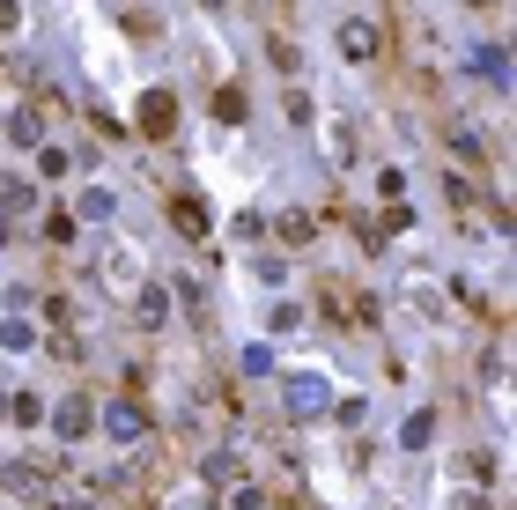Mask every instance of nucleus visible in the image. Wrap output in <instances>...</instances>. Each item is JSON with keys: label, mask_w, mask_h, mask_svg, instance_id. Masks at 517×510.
<instances>
[{"label": "nucleus", "mask_w": 517, "mask_h": 510, "mask_svg": "<svg viewBox=\"0 0 517 510\" xmlns=\"http://www.w3.org/2000/svg\"><path fill=\"white\" fill-rule=\"evenodd\" d=\"M281 407H289V422H311V414L333 407V385H325L318 370H289L281 377Z\"/></svg>", "instance_id": "f257e3e1"}, {"label": "nucleus", "mask_w": 517, "mask_h": 510, "mask_svg": "<svg viewBox=\"0 0 517 510\" xmlns=\"http://www.w3.org/2000/svg\"><path fill=\"white\" fill-rule=\"evenodd\" d=\"M45 422H52V437H60V444H82L89 429H97V407H89L82 392H67V400H52Z\"/></svg>", "instance_id": "f03ea898"}, {"label": "nucleus", "mask_w": 517, "mask_h": 510, "mask_svg": "<svg viewBox=\"0 0 517 510\" xmlns=\"http://www.w3.org/2000/svg\"><path fill=\"white\" fill-rule=\"evenodd\" d=\"M97 429L111 444H141L148 437V414H141V400H111V407H97Z\"/></svg>", "instance_id": "7ed1b4c3"}, {"label": "nucleus", "mask_w": 517, "mask_h": 510, "mask_svg": "<svg viewBox=\"0 0 517 510\" xmlns=\"http://www.w3.org/2000/svg\"><path fill=\"white\" fill-rule=\"evenodd\" d=\"M0 488H15L23 503H52V496H60L52 474H45V466H30V459H8V466H0Z\"/></svg>", "instance_id": "20e7f679"}, {"label": "nucleus", "mask_w": 517, "mask_h": 510, "mask_svg": "<svg viewBox=\"0 0 517 510\" xmlns=\"http://www.w3.org/2000/svg\"><path fill=\"white\" fill-rule=\"evenodd\" d=\"M466 74H481L488 89H510V52L503 45H466Z\"/></svg>", "instance_id": "39448f33"}, {"label": "nucleus", "mask_w": 517, "mask_h": 510, "mask_svg": "<svg viewBox=\"0 0 517 510\" xmlns=\"http://www.w3.org/2000/svg\"><path fill=\"white\" fill-rule=\"evenodd\" d=\"M0 134H15V148H45V111H37V104L8 111V119H0Z\"/></svg>", "instance_id": "423d86ee"}, {"label": "nucleus", "mask_w": 517, "mask_h": 510, "mask_svg": "<svg viewBox=\"0 0 517 510\" xmlns=\"http://www.w3.org/2000/svg\"><path fill=\"white\" fill-rule=\"evenodd\" d=\"M377 52V30L370 23H340V60H370Z\"/></svg>", "instance_id": "0eeeda50"}, {"label": "nucleus", "mask_w": 517, "mask_h": 510, "mask_svg": "<svg viewBox=\"0 0 517 510\" xmlns=\"http://www.w3.org/2000/svg\"><path fill=\"white\" fill-rule=\"evenodd\" d=\"M399 444H407V451H429V444H436V414H429V407H414V414H407V429H399Z\"/></svg>", "instance_id": "6e6552de"}, {"label": "nucleus", "mask_w": 517, "mask_h": 510, "mask_svg": "<svg viewBox=\"0 0 517 510\" xmlns=\"http://www.w3.org/2000/svg\"><path fill=\"white\" fill-rule=\"evenodd\" d=\"M0 207H8V215H30V207H37V185H30V178H0Z\"/></svg>", "instance_id": "1a4fd4ad"}, {"label": "nucleus", "mask_w": 517, "mask_h": 510, "mask_svg": "<svg viewBox=\"0 0 517 510\" xmlns=\"http://www.w3.org/2000/svg\"><path fill=\"white\" fill-rule=\"evenodd\" d=\"M170 119H178V104H170L163 89H148V104H141V126H148V134H163Z\"/></svg>", "instance_id": "9d476101"}, {"label": "nucleus", "mask_w": 517, "mask_h": 510, "mask_svg": "<svg viewBox=\"0 0 517 510\" xmlns=\"http://www.w3.org/2000/svg\"><path fill=\"white\" fill-rule=\"evenodd\" d=\"M141 326H170V289H156V281L141 289Z\"/></svg>", "instance_id": "9b49d317"}, {"label": "nucleus", "mask_w": 517, "mask_h": 510, "mask_svg": "<svg viewBox=\"0 0 517 510\" xmlns=\"http://www.w3.org/2000/svg\"><path fill=\"white\" fill-rule=\"evenodd\" d=\"M0 348H15V355L37 348V326H30V318H0Z\"/></svg>", "instance_id": "f8f14e48"}, {"label": "nucleus", "mask_w": 517, "mask_h": 510, "mask_svg": "<svg viewBox=\"0 0 517 510\" xmlns=\"http://www.w3.org/2000/svg\"><path fill=\"white\" fill-rule=\"evenodd\" d=\"M200 474L215 481V488H229V481H237V451H207V459H200Z\"/></svg>", "instance_id": "ddd939ff"}, {"label": "nucleus", "mask_w": 517, "mask_h": 510, "mask_svg": "<svg viewBox=\"0 0 517 510\" xmlns=\"http://www.w3.org/2000/svg\"><path fill=\"white\" fill-rule=\"evenodd\" d=\"M111 207H119V200H111L104 185H89V193H82V207H74V215H82V222H111Z\"/></svg>", "instance_id": "4468645a"}, {"label": "nucleus", "mask_w": 517, "mask_h": 510, "mask_svg": "<svg viewBox=\"0 0 517 510\" xmlns=\"http://www.w3.org/2000/svg\"><path fill=\"white\" fill-rule=\"evenodd\" d=\"M170 215H178V230H185V237H207V207H200V200H178Z\"/></svg>", "instance_id": "2eb2a0df"}, {"label": "nucleus", "mask_w": 517, "mask_h": 510, "mask_svg": "<svg viewBox=\"0 0 517 510\" xmlns=\"http://www.w3.org/2000/svg\"><path fill=\"white\" fill-rule=\"evenodd\" d=\"M8 414H15L23 429H37V422H45V400H37V392H15V400H8Z\"/></svg>", "instance_id": "dca6fc26"}, {"label": "nucleus", "mask_w": 517, "mask_h": 510, "mask_svg": "<svg viewBox=\"0 0 517 510\" xmlns=\"http://www.w3.org/2000/svg\"><path fill=\"white\" fill-rule=\"evenodd\" d=\"M237 363H244V377H274V348H259V340H252Z\"/></svg>", "instance_id": "f3484780"}, {"label": "nucleus", "mask_w": 517, "mask_h": 510, "mask_svg": "<svg viewBox=\"0 0 517 510\" xmlns=\"http://www.w3.org/2000/svg\"><path fill=\"white\" fill-rule=\"evenodd\" d=\"M37 170H45V178H60V170H67V148L45 141V148H37Z\"/></svg>", "instance_id": "a211bd4d"}, {"label": "nucleus", "mask_w": 517, "mask_h": 510, "mask_svg": "<svg viewBox=\"0 0 517 510\" xmlns=\"http://www.w3.org/2000/svg\"><path fill=\"white\" fill-rule=\"evenodd\" d=\"M215 119H244V97H237V89H215Z\"/></svg>", "instance_id": "6ab92c4d"}, {"label": "nucleus", "mask_w": 517, "mask_h": 510, "mask_svg": "<svg viewBox=\"0 0 517 510\" xmlns=\"http://www.w3.org/2000/svg\"><path fill=\"white\" fill-rule=\"evenodd\" d=\"M15 23H23V0H0V37H8Z\"/></svg>", "instance_id": "aec40b11"}, {"label": "nucleus", "mask_w": 517, "mask_h": 510, "mask_svg": "<svg viewBox=\"0 0 517 510\" xmlns=\"http://www.w3.org/2000/svg\"><path fill=\"white\" fill-rule=\"evenodd\" d=\"M458 510H488V503H481V496H458Z\"/></svg>", "instance_id": "412c9836"}, {"label": "nucleus", "mask_w": 517, "mask_h": 510, "mask_svg": "<svg viewBox=\"0 0 517 510\" xmlns=\"http://www.w3.org/2000/svg\"><path fill=\"white\" fill-rule=\"evenodd\" d=\"M207 8H222V0H207Z\"/></svg>", "instance_id": "4be33fe9"}]
</instances>
